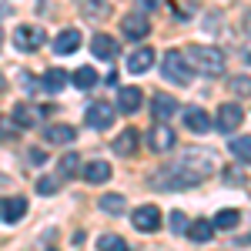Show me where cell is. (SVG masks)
<instances>
[{
  "instance_id": "ba28073f",
  "label": "cell",
  "mask_w": 251,
  "mask_h": 251,
  "mask_svg": "<svg viewBox=\"0 0 251 251\" xmlns=\"http://www.w3.org/2000/svg\"><path fill=\"white\" fill-rule=\"evenodd\" d=\"M161 211H157L154 204H141L134 214H131V225H134L137 231H144V234H151V231H157L161 228Z\"/></svg>"
},
{
  "instance_id": "f546056e",
  "label": "cell",
  "mask_w": 251,
  "mask_h": 251,
  "mask_svg": "<svg viewBox=\"0 0 251 251\" xmlns=\"http://www.w3.org/2000/svg\"><path fill=\"white\" fill-rule=\"evenodd\" d=\"M54 191H57V177H40V181H37V194L50 198Z\"/></svg>"
},
{
  "instance_id": "d6986e66",
  "label": "cell",
  "mask_w": 251,
  "mask_h": 251,
  "mask_svg": "<svg viewBox=\"0 0 251 251\" xmlns=\"http://www.w3.org/2000/svg\"><path fill=\"white\" fill-rule=\"evenodd\" d=\"M44 137H47V144H74V141H77V134H74L71 124H50V127L44 131Z\"/></svg>"
},
{
  "instance_id": "4316f807",
  "label": "cell",
  "mask_w": 251,
  "mask_h": 251,
  "mask_svg": "<svg viewBox=\"0 0 251 251\" xmlns=\"http://www.w3.org/2000/svg\"><path fill=\"white\" fill-rule=\"evenodd\" d=\"M238 221H241V214L234 211V208H225V211H218L214 214V228H225V231H228V228H238Z\"/></svg>"
},
{
  "instance_id": "83f0119b",
  "label": "cell",
  "mask_w": 251,
  "mask_h": 251,
  "mask_svg": "<svg viewBox=\"0 0 251 251\" xmlns=\"http://www.w3.org/2000/svg\"><path fill=\"white\" fill-rule=\"evenodd\" d=\"M231 154L238 157V161L251 164V137H234L231 141Z\"/></svg>"
},
{
  "instance_id": "2e32d148",
  "label": "cell",
  "mask_w": 251,
  "mask_h": 251,
  "mask_svg": "<svg viewBox=\"0 0 251 251\" xmlns=\"http://www.w3.org/2000/svg\"><path fill=\"white\" fill-rule=\"evenodd\" d=\"M80 174H84V181H91V184H104V181L111 177V164H107V161H87V164L80 168Z\"/></svg>"
},
{
  "instance_id": "5b68a950",
  "label": "cell",
  "mask_w": 251,
  "mask_h": 251,
  "mask_svg": "<svg viewBox=\"0 0 251 251\" xmlns=\"http://www.w3.org/2000/svg\"><path fill=\"white\" fill-rule=\"evenodd\" d=\"M241 121H245V107L234 104V100L221 104V107H218V117H214V124H218L221 134H234V131L241 127Z\"/></svg>"
},
{
  "instance_id": "7c38bea8",
  "label": "cell",
  "mask_w": 251,
  "mask_h": 251,
  "mask_svg": "<svg viewBox=\"0 0 251 251\" xmlns=\"http://www.w3.org/2000/svg\"><path fill=\"white\" fill-rule=\"evenodd\" d=\"M141 104H144L141 87H121V91H117V111H121V114H137Z\"/></svg>"
},
{
  "instance_id": "ac0fdd59",
  "label": "cell",
  "mask_w": 251,
  "mask_h": 251,
  "mask_svg": "<svg viewBox=\"0 0 251 251\" xmlns=\"http://www.w3.org/2000/svg\"><path fill=\"white\" fill-rule=\"evenodd\" d=\"M0 218H3V221H7V225H17L20 218H24V214H27V201H24V198H10V201H0Z\"/></svg>"
},
{
  "instance_id": "5bb4252c",
  "label": "cell",
  "mask_w": 251,
  "mask_h": 251,
  "mask_svg": "<svg viewBox=\"0 0 251 251\" xmlns=\"http://www.w3.org/2000/svg\"><path fill=\"white\" fill-rule=\"evenodd\" d=\"M91 50H94L97 60H114L117 54H121V47H117L114 37H107V34H94V40H91Z\"/></svg>"
},
{
  "instance_id": "1f68e13d",
  "label": "cell",
  "mask_w": 251,
  "mask_h": 251,
  "mask_svg": "<svg viewBox=\"0 0 251 251\" xmlns=\"http://www.w3.org/2000/svg\"><path fill=\"white\" fill-rule=\"evenodd\" d=\"M27 164H30V168H40V164H47V154H44L40 148H30V151H27Z\"/></svg>"
},
{
  "instance_id": "7a4b0ae2",
  "label": "cell",
  "mask_w": 251,
  "mask_h": 251,
  "mask_svg": "<svg viewBox=\"0 0 251 251\" xmlns=\"http://www.w3.org/2000/svg\"><path fill=\"white\" fill-rule=\"evenodd\" d=\"M184 60L194 74H208V77H218L225 74V54L218 47H204V44H194L184 50Z\"/></svg>"
},
{
  "instance_id": "4fadbf2b",
  "label": "cell",
  "mask_w": 251,
  "mask_h": 251,
  "mask_svg": "<svg viewBox=\"0 0 251 251\" xmlns=\"http://www.w3.org/2000/svg\"><path fill=\"white\" fill-rule=\"evenodd\" d=\"M154 67V50L151 47H137L134 54H127V71L131 74H148Z\"/></svg>"
},
{
  "instance_id": "44dd1931",
  "label": "cell",
  "mask_w": 251,
  "mask_h": 251,
  "mask_svg": "<svg viewBox=\"0 0 251 251\" xmlns=\"http://www.w3.org/2000/svg\"><path fill=\"white\" fill-rule=\"evenodd\" d=\"M10 121H14L17 127H34V124L40 121V111H34L30 104H17V107H14V117H10Z\"/></svg>"
},
{
  "instance_id": "836d02e7",
  "label": "cell",
  "mask_w": 251,
  "mask_h": 251,
  "mask_svg": "<svg viewBox=\"0 0 251 251\" xmlns=\"http://www.w3.org/2000/svg\"><path fill=\"white\" fill-rule=\"evenodd\" d=\"M0 137H3V141H14V137H17V124H14V121H0Z\"/></svg>"
},
{
  "instance_id": "d6a6232c",
  "label": "cell",
  "mask_w": 251,
  "mask_h": 251,
  "mask_svg": "<svg viewBox=\"0 0 251 251\" xmlns=\"http://www.w3.org/2000/svg\"><path fill=\"white\" fill-rule=\"evenodd\" d=\"M84 10H87L91 17H100V14H107V3H104V0H87Z\"/></svg>"
},
{
  "instance_id": "d590c367",
  "label": "cell",
  "mask_w": 251,
  "mask_h": 251,
  "mask_svg": "<svg viewBox=\"0 0 251 251\" xmlns=\"http://www.w3.org/2000/svg\"><path fill=\"white\" fill-rule=\"evenodd\" d=\"M0 44H3V30H0Z\"/></svg>"
},
{
  "instance_id": "8992f818",
  "label": "cell",
  "mask_w": 251,
  "mask_h": 251,
  "mask_svg": "<svg viewBox=\"0 0 251 251\" xmlns=\"http://www.w3.org/2000/svg\"><path fill=\"white\" fill-rule=\"evenodd\" d=\"M84 124L94 127V131H107V127L114 124V107L104 104V100H94V104L84 111Z\"/></svg>"
},
{
  "instance_id": "f1b7e54d",
  "label": "cell",
  "mask_w": 251,
  "mask_h": 251,
  "mask_svg": "<svg viewBox=\"0 0 251 251\" xmlns=\"http://www.w3.org/2000/svg\"><path fill=\"white\" fill-rule=\"evenodd\" d=\"M171 231L174 234H184V231H188V218H184V211H171Z\"/></svg>"
},
{
  "instance_id": "7402d4cb",
  "label": "cell",
  "mask_w": 251,
  "mask_h": 251,
  "mask_svg": "<svg viewBox=\"0 0 251 251\" xmlns=\"http://www.w3.org/2000/svg\"><path fill=\"white\" fill-rule=\"evenodd\" d=\"M97 208L104 214H124V208H127V201H124V194H104L100 201H97Z\"/></svg>"
},
{
  "instance_id": "484cf974",
  "label": "cell",
  "mask_w": 251,
  "mask_h": 251,
  "mask_svg": "<svg viewBox=\"0 0 251 251\" xmlns=\"http://www.w3.org/2000/svg\"><path fill=\"white\" fill-rule=\"evenodd\" d=\"M97 251H131V245L121 234H100L97 238Z\"/></svg>"
},
{
  "instance_id": "6da1fadb",
  "label": "cell",
  "mask_w": 251,
  "mask_h": 251,
  "mask_svg": "<svg viewBox=\"0 0 251 251\" xmlns=\"http://www.w3.org/2000/svg\"><path fill=\"white\" fill-rule=\"evenodd\" d=\"M211 174H218V154L208 148H194L151 174V188L154 191H188V188L204 184Z\"/></svg>"
},
{
  "instance_id": "30bf717a",
  "label": "cell",
  "mask_w": 251,
  "mask_h": 251,
  "mask_svg": "<svg viewBox=\"0 0 251 251\" xmlns=\"http://www.w3.org/2000/svg\"><path fill=\"white\" fill-rule=\"evenodd\" d=\"M137 148H141V131H137V127H124V131L114 137V154L117 157L137 154Z\"/></svg>"
},
{
  "instance_id": "3957f363",
  "label": "cell",
  "mask_w": 251,
  "mask_h": 251,
  "mask_svg": "<svg viewBox=\"0 0 251 251\" xmlns=\"http://www.w3.org/2000/svg\"><path fill=\"white\" fill-rule=\"evenodd\" d=\"M161 74H164V80H171V84H177V87L191 84V77H194V71L188 67V60H184L181 50H168V54H164Z\"/></svg>"
},
{
  "instance_id": "e0dca14e",
  "label": "cell",
  "mask_w": 251,
  "mask_h": 251,
  "mask_svg": "<svg viewBox=\"0 0 251 251\" xmlns=\"http://www.w3.org/2000/svg\"><path fill=\"white\" fill-rule=\"evenodd\" d=\"M184 124L191 127L194 134H208V131H211V117L204 114L201 107H188V111H184Z\"/></svg>"
},
{
  "instance_id": "52a82bcc",
  "label": "cell",
  "mask_w": 251,
  "mask_h": 251,
  "mask_svg": "<svg viewBox=\"0 0 251 251\" xmlns=\"http://www.w3.org/2000/svg\"><path fill=\"white\" fill-rule=\"evenodd\" d=\"M144 141H148V148H151L154 154H168V151L174 148V141H177V137H174L171 124H154V127L144 134Z\"/></svg>"
},
{
  "instance_id": "9c48e42d",
  "label": "cell",
  "mask_w": 251,
  "mask_h": 251,
  "mask_svg": "<svg viewBox=\"0 0 251 251\" xmlns=\"http://www.w3.org/2000/svg\"><path fill=\"white\" fill-rule=\"evenodd\" d=\"M121 30H124L127 40H144L151 34V24H148V17H144L141 10H134V14H127V17L121 20Z\"/></svg>"
},
{
  "instance_id": "e575fe53",
  "label": "cell",
  "mask_w": 251,
  "mask_h": 251,
  "mask_svg": "<svg viewBox=\"0 0 251 251\" xmlns=\"http://www.w3.org/2000/svg\"><path fill=\"white\" fill-rule=\"evenodd\" d=\"M157 7H161V0H141V10H144V14H151Z\"/></svg>"
},
{
  "instance_id": "cb8c5ba5",
  "label": "cell",
  "mask_w": 251,
  "mask_h": 251,
  "mask_svg": "<svg viewBox=\"0 0 251 251\" xmlns=\"http://www.w3.org/2000/svg\"><path fill=\"white\" fill-rule=\"evenodd\" d=\"M71 80H74L77 91H91V87H97V71H94V67H77Z\"/></svg>"
},
{
  "instance_id": "9a60e30c",
  "label": "cell",
  "mask_w": 251,
  "mask_h": 251,
  "mask_svg": "<svg viewBox=\"0 0 251 251\" xmlns=\"http://www.w3.org/2000/svg\"><path fill=\"white\" fill-rule=\"evenodd\" d=\"M80 47V30H74V27H67V30H60L57 37H54V54H60V57H67V54H74Z\"/></svg>"
},
{
  "instance_id": "ffe728a7",
  "label": "cell",
  "mask_w": 251,
  "mask_h": 251,
  "mask_svg": "<svg viewBox=\"0 0 251 251\" xmlns=\"http://www.w3.org/2000/svg\"><path fill=\"white\" fill-rule=\"evenodd\" d=\"M67 80H71V77H67L60 67H50V71L44 74V80H40V87H44V91H50V94H57V91L67 87Z\"/></svg>"
},
{
  "instance_id": "4dcf8cb0",
  "label": "cell",
  "mask_w": 251,
  "mask_h": 251,
  "mask_svg": "<svg viewBox=\"0 0 251 251\" xmlns=\"http://www.w3.org/2000/svg\"><path fill=\"white\" fill-rule=\"evenodd\" d=\"M231 91H234L238 97H245V94L251 97V77H234V80H231Z\"/></svg>"
},
{
  "instance_id": "d4e9b609",
  "label": "cell",
  "mask_w": 251,
  "mask_h": 251,
  "mask_svg": "<svg viewBox=\"0 0 251 251\" xmlns=\"http://www.w3.org/2000/svg\"><path fill=\"white\" fill-rule=\"evenodd\" d=\"M80 174V157L77 154H64L57 164V177L60 181H67V177H77Z\"/></svg>"
},
{
  "instance_id": "8fae6325",
  "label": "cell",
  "mask_w": 251,
  "mask_h": 251,
  "mask_svg": "<svg viewBox=\"0 0 251 251\" xmlns=\"http://www.w3.org/2000/svg\"><path fill=\"white\" fill-rule=\"evenodd\" d=\"M151 114H154L157 124H168L174 114H177V100L171 94H154L151 97Z\"/></svg>"
},
{
  "instance_id": "277c9868",
  "label": "cell",
  "mask_w": 251,
  "mask_h": 251,
  "mask_svg": "<svg viewBox=\"0 0 251 251\" xmlns=\"http://www.w3.org/2000/svg\"><path fill=\"white\" fill-rule=\"evenodd\" d=\"M44 40H47L44 27H34V24H24V27H17V30H14V47H17V50H24V54L40 50V47H44Z\"/></svg>"
},
{
  "instance_id": "603a6c76",
  "label": "cell",
  "mask_w": 251,
  "mask_h": 251,
  "mask_svg": "<svg viewBox=\"0 0 251 251\" xmlns=\"http://www.w3.org/2000/svg\"><path fill=\"white\" fill-rule=\"evenodd\" d=\"M188 234H191L194 245H204L214 238V225L211 221H194V225H188Z\"/></svg>"
}]
</instances>
